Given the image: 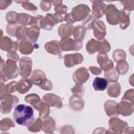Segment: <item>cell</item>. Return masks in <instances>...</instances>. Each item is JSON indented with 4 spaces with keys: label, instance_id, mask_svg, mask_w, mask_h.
<instances>
[{
    "label": "cell",
    "instance_id": "40",
    "mask_svg": "<svg viewBox=\"0 0 134 134\" xmlns=\"http://www.w3.org/2000/svg\"><path fill=\"white\" fill-rule=\"evenodd\" d=\"M110 50L109 43L104 38L99 40V47L98 52L99 53H107Z\"/></svg>",
    "mask_w": 134,
    "mask_h": 134
},
{
    "label": "cell",
    "instance_id": "15",
    "mask_svg": "<svg viewBox=\"0 0 134 134\" xmlns=\"http://www.w3.org/2000/svg\"><path fill=\"white\" fill-rule=\"evenodd\" d=\"M90 2L92 3V16L96 19L102 17L104 14V10L106 7L105 3L100 1H91Z\"/></svg>",
    "mask_w": 134,
    "mask_h": 134
},
{
    "label": "cell",
    "instance_id": "10",
    "mask_svg": "<svg viewBox=\"0 0 134 134\" xmlns=\"http://www.w3.org/2000/svg\"><path fill=\"white\" fill-rule=\"evenodd\" d=\"M91 29H93L94 36L98 40L104 38L106 35L105 25L101 20L95 18L92 23Z\"/></svg>",
    "mask_w": 134,
    "mask_h": 134
},
{
    "label": "cell",
    "instance_id": "47",
    "mask_svg": "<svg viewBox=\"0 0 134 134\" xmlns=\"http://www.w3.org/2000/svg\"><path fill=\"white\" fill-rule=\"evenodd\" d=\"M120 3L124 6V10L130 13L133 10L134 1H120Z\"/></svg>",
    "mask_w": 134,
    "mask_h": 134
},
{
    "label": "cell",
    "instance_id": "3",
    "mask_svg": "<svg viewBox=\"0 0 134 134\" xmlns=\"http://www.w3.org/2000/svg\"><path fill=\"white\" fill-rule=\"evenodd\" d=\"M30 80L32 84L43 90L51 91L53 88L52 83L47 78L45 73L39 69L34 70L32 72Z\"/></svg>",
    "mask_w": 134,
    "mask_h": 134
},
{
    "label": "cell",
    "instance_id": "27",
    "mask_svg": "<svg viewBox=\"0 0 134 134\" xmlns=\"http://www.w3.org/2000/svg\"><path fill=\"white\" fill-rule=\"evenodd\" d=\"M17 82L16 81H12L5 85L2 82H1V95L7 93L11 94L17 91Z\"/></svg>",
    "mask_w": 134,
    "mask_h": 134
},
{
    "label": "cell",
    "instance_id": "41",
    "mask_svg": "<svg viewBox=\"0 0 134 134\" xmlns=\"http://www.w3.org/2000/svg\"><path fill=\"white\" fill-rule=\"evenodd\" d=\"M26 28V27H24L20 25H17L15 31L14 37H16L18 40L20 41L24 40H26L25 35Z\"/></svg>",
    "mask_w": 134,
    "mask_h": 134
},
{
    "label": "cell",
    "instance_id": "36",
    "mask_svg": "<svg viewBox=\"0 0 134 134\" xmlns=\"http://www.w3.org/2000/svg\"><path fill=\"white\" fill-rule=\"evenodd\" d=\"M32 16L25 13H18V23L22 26L26 27L27 25H31Z\"/></svg>",
    "mask_w": 134,
    "mask_h": 134
},
{
    "label": "cell",
    "instance_id": "22",
    "mask_svg": "<svg viewBox=\"0 0 134 134\" xmlns=\"http://www.w3.org/2000/svg\"><path fill=\"white\" fill-rule=\"evenodd\" d=\"M69 105L75 110H81L84 107V101L82 96L74 95L70 97Z\"/></svg>",
    "mask_w": 134,
    "mask_h": 134
},
{
    "label": "cell",
    "instance_id": "14",
    "mask_svg": "<svg viewBox=\"0 0 134 134\" xmlns=\"http://www.w3.org/2000/svg\"><path fill=\"white\" fill-rule=\"evenodd\" d=\"M0 47L3 51L16 52L19 48V44L18 42L12 41L10 38L5 36L1 39Z\"/></svg>",
    "mask_w": 134,
    "mask_h": 134
},
{
    "label": "cell",
    "instance_id": "25",
    "mask_svg": "<svg viewBox=\"0 0 134 134\" xmlns=\"http://www.w3.org/2000/svg\"><path fill=\"white\" fill-rule=\"evenodd\" d=\"M43 119L42 130L47 133H52L56 128L55 120L52 117L49 116Z\"/></svg>",
    "mask_w": 134,
    "mask_h": 134
},
{
    "label": "cell",
    "instance_id": "21",
    "mask_svg": "<svg viewBox=\"0 0 134 134\" xmlns=\"http://www.w3.org/2000/svg\"><path fill=\"white\" fill-rule=\"evenodd\" d=\"M44 49L47 52L53 55H59L62 51L59 42L55 40L47 42L44 45Z\"/></svg>",
    "mask_w": 134,
    "mask_h": 134
},
{
    "label": "cell",
    "instance_id": "31",
    "mask_svg": "<svg viewBox=\"0 0 134 134\" xmlns=\"http://www.w3.org/2000/svg\"><path fill=\"white\" fill-rule=\"evenodd\" d=\"M25 100L27 103L31 105L35 109L41 102L39 96L35 93H32L27 95L25 97Z\"/></svg>",
    "mask_w": 134,
    "mask_h": 134
},
{
    "label": "cell",
    "instance_id": "39",
    "mask_svg": "<svg viewBox=\"0 0 134 134\" xmlns=\"http://www.w3.org/2000/svg\"><path fill=\"white\" fill-rule=\"evenodd\" d=\"M42 126L43 121L41 119V118H38L31 125L27 127V129L31 132H37L42 130Z\"/></svg>",
    "mask_w": 134,
    "mask_h": 134
},
{
    "label": "cell",
    "instance_id": "24",
    "mask_svg": "<svg viewBox=\"0 0 134 134\" xmlns=\"http://www.w3.org/2000/svg\"><path fill=\"white\" fill-rule=\"evenodd\" d=\"M35 44L27 40H24L20 41L19 44V52L25 55H28L31 54L34 49H35Z\"/></svg>",
    "mask_w": 134,
    "mask_h": 134
},
{
    "label": "cell",
    "instance_id": "4",
    "mask_svg": "<svg viewBox=\"0 0 134 134\" xmlns=\"http://www.w3.org/2000/svg\"><path fill=\"white\" fill-rule=\"evenodd\" d=\"M19 102L17 97L10 94L5 93L1 95V111L3 114H7Z\"/></svg>",
    "mask_w": 134,
    "mask_h": 134
},
{
    "label": "cell",
    "instance_id": "53",
    "mask_svg": "<svg viewBox=\"0 0 134 134\" xmlns=\"http://www.w3.org/2000/svg\"><path fill=\"white\" fill-rule=\"evenodd\" d=\"M89 70L91 72V73L94 75H98L102 73V70L100 68L96 66H90Z\"/></svg>",
    "mask_w": 134,
    "mask_h": 134
},
{
    "label": "cell",
    "instance_id": "32",
    "mask_svg": "<svg viewBox=\"0 0 134 134\" xmlns=\"http://www.w3.org/2000/svg\"><path fill=\"white\" fill-rule=\"evenodd\" d=\"M36 109L39 111L40 118L44 119L49 116L50 113V106L47 103L41 102Z\"/></svg>",
    "mask_w": 134,
    "mask_h": 134
},
{
    "label": "cell",
    "instance_id": "7",
    "mask_svg": "<svg viewBox=\"0 0 134 134\" xmlns=\"http://www.w3.org/2000/svg\"><path fill=\"white\" fill-rule=\"evenodd\" d=\"M108 126L109 130L111 131L112 133H121L126 132L128 128V124L117 118V117H111L108 121Z\"/></svg>",
    "mask_w": 134,
    "mask_h": 134
},
{
    "label": "cell",
    "instance_id": "12",
    "mask_svg": "<svg viewBox=\"0 0 134 134\" xmlns=\"http://www.w3.org/2000/svg\"><path fill=\"white\" fill-rule=\"evenodd\" d=\"M42 102L48 104L50 107L61 108L63 106L62 98L52 93H48L44 95L42 97Z\"/></svg>",
    "mask_w": 134,
    "mask_h": 134
},
{
    "label": "cell",
    "instance_id": "42",
    "mask_svg": "<svg viewBox=\"0 0 134 134\" xmlns=\"http://www.w3.org/2000/svg\"><path fill=\"white\" fill-rule=\"evenodd\" d=\"M126 53L121 49H116L113 53V58L115 62L125 60L126 58Z\"/></svg>",
    "mask_w": 134,
    "mask_h": 134
},
{
    "label": "cell",
    "instance_id": "13",
    "mask_svg": "<svg viewBox=\"0 0 134 134\" xmlns=\"http://www.w3.org/2000/svg\"><path fill=\"white\" fill-rule=\"evenodd\" d=\"M83 61V55L79 53L66 54L64 56V63L67 68H71L81 64Z\"/></svg>",
    "mask_w": 134,
    "mask_h": 134
},
{
    "label": "cell",
    "instance_id": "52",
    "mask_svg": "<svg viewBox=\"0 0 134 134\" xmlns=\"http://www.w3.org/2000/svg\"><path fill=\"white\" fill-rule=\"evenodd\" d=\"M13 2L12 1H0V9H5Z\"/></svg>",
    "mask_w": 134,
    "mask_h": 134
},
{
    "label": "cell",
    "instance_id": "33",
    "mask_svg": "<svg viewBox=\"0 0 134 134\" xmlns=\"http://www.w3.org/2000/svg\"><path fill=\"white\" fill-rule=\"evenodd\" d=\"M54 10L55 12V14L59 17L60 22L64 21V18L67 15L68 7L63 4V3H61L55 6Z\"/></svg>",
    "mask_w": 134,
    "mask_h": 134
},
{
    "label": "cell",
    "instance_id": "28",
    "mask_svg": "<svg viewBox=\"0 0 134 134\" xmlns=\"http://www.w3.org/2000/svg\"><path fill=\"white\" fill-rule=\"evenodd\" d=\"M121 92V86L118 82H115L109 84L107 88V94L110 97H117Z\"/></svg>",
    "mask_w": 134,
    "mask_h": 134
},
{
    "label": "cell",
    "instance_id": "5",
    "mask_svg": "<svg viewBox=\"0 0 134 134\" xmlns=\"http://www.w3.org/2000/svg\"><path fill=\"white\" fill-rule=\"evenodd\" d=\"M104 14L106 15L107 23L109 24L115 26L119 24L120 10H118L114 4H110L106 6L104 10Z\"/></svg>",
    "mask_w": 134,
    "mask_h": 134
},
{
    "label": "cell",
    "instance_id": "34",
    "mask_svg": "<svg viewBox=\"0 0 134 134\" xmlns=\"http://www.w3.org/2000/svg\"><path fill=\"white\" fill-rule=\"evenodd\" d=\"M99 47V40H96L92 38L90 39L86 45V50L88 53L93 54L98 52Z\"/></svg>",
    "mask_w": 134,
    "mask_h": 134
},
{
    "label": "cell",
    "instance_id": "46",
    "mask_svg": "<svg viewBox=\"0 0 134 134\" xmlns=\"http://www.w3.org/2000/svg\"><path fill=\"white\" fill-rule=\"evenodd\" d=\"M71 92L73 94V95H79L82 96L85 92L84 87L83 86L82 84H75V85L71 89Z\"/></svg>",
    "mask_w": 134,
    "mask_h": 134
},
{
    "label": "cell",
    "instance_id": "50",
    "mask_svg": "<svg viewBox=\"0 0 134 134\" xmlns=\"http://www.w3.org/2000/svg\"><path fill=\"white\" fill-rule=\"evenodd\" d=\"M18 25L17 24H8L6 26V31L7 34L10 36L14 37V34Z\"/></svg>",
    "mask_w": 134,
    "mask_h": 134
},
{
    "label": "cell",
    "instance_id": "23",
    "mask_svg": "<svg viewBox=\"0 0 134 134\" xmlns=\"http://www.w3.org/2000/svg\"><path fill=\"white\" fill-rule=\"evenodd\" d=\"M32 85V83L30 79L24 78L17 82V91L22 94L26 93L31 88Z\"/></svg>",
    "mask_w": 134,
    "mask_h": 134
},
{
    "label": "cell",
    "instance_id": "20",
    "mask_svg": "<svg viewBox=\"0 0 134 134\" xmlns=\"http://www.w3.org/2000/svg\"><path fill=\"white\" fill-rule=\"evenodd\" d=\"M74 28V27L72 24H61L58 28V35L62 39L68 38L73 34Z\"/></svg>",
    "mask_w": 134,
    "mask_h": 134
},
{
    "label": "cell",
    "instance_id": "9",
    "mask_svg": "<svg viewBox=\"0 0 134 134\" xmlns=\"http://www.w3.org/2000/svg\"><path fill=\"white\" fill-rule=\"evenodd\" d=\"M60 46L62 51H78L83 46L82 42H77L71 38L62 39L60 41Z\"/></svg>",
    "mask_w": 134,
    "mask_h": 134
},
{
    "label": "cell",
    "instance_id": "8",
    "mask_svg": "<svg viewBox=\"0 0 134 134\" xmlns=\"http://www.w3.org/2000/svg\"><path fill=\"white\" fill-rule=\"evenodd\" d=\"M19 74L23 78H27L30 74L32 61L31 58L27 57L21 58L19 62Z\"/></svg>",
    "mask_w": 134,
    "mask_h": 134
},
{
    "label": "cell",
    "instance_id": "1",
    "mask_svg": "<svg viewBox=\"0 0 134 134\" xmlns=\"http://www.w3.org/2000/svg\"><path fill=\"white\" fill-rule=\"evenodd\" d=\"M13 118L17 124L28 127L34 122V110L32 107L28 105L19 104L16 106L14 109Z\"/></svg>",
    "mask_w": 134,
    "mask_h": 134
},
{
    "label": "cell",
    "instance_id": "29",
    "mask_svg": "<svg viewBox=\"0 0 134 134\" xmlns=\"http://www.w3.org/2000/svg\"><path fill=\"white\" fill-rule=\"evenodd\" d=\"M107 85L108 81L106 79L103 77H95L93 83V86L96 91H104L107 88Z\"/></svg>",
    "mask_w": 134,
    "mask_h": 134
},
{
    "label": "cell",
    "instance_id": "2",
    "mask_svg": "<svg viewBox=\"0 0 134 134\" xmlns=\"http://www.w3.org/2000/svg\"><path fill=\"white\" fill-rule=\"evenodd\" d=\"M19 74L18 69L15 61L8 59L5 63L1 58L0 79L1 82H5L9 80L17 77Z\"/></svg>",
    "mask_w": 134,
    "mask_h": 134
},
{
    "label": "cell",
    "instance_id": "51",
    "mask_svg": "<svg viewBox=\"0 0 134 134\" xmlns=\"http://www.w3.org/2000/svg\"><path fill=\"white\" fill-rule=\"evenodd\" d=\"M7 58L8 59L14 61L16 62L19 60V55L16 53V51L7 52Z\"/></svg>",
    "mask_w": 134,
    "mask_h": 134
},
{
    "label": "cell",
    "instance_id": "11",
    "mask_svg": "<svg viewBox=\"0 0 134 134\" xmlns=\"http://www.w3.org/2000/svg\"><path fill=\"white\" fill-rule=\"evenodd\" d=\"M90 77L88 69L85 67H81L77 69L73 74V80L76 84H83L85 83Z\"/></svg>",
    "mask_w": 134,
    "mask_h": 134
},
{
    "label": "cell",
    "instance_id": "45",
    "mask_svg": "<svg viewBox=\"0 0 134 134\" xmlns=\"http://www.w3.org/2000/svg\"><path fill=\"white\" fill-rule=\"evenodd\" d=\"M95 18L92 15H88L83 20H82V26L86 30L91 29L92 24Z\"/></svg>",
    "mask_w": 134,
    "mask_h": 134
},
{
    "label": "cell",
    "instance_id": "44",
    "mask_svg": "<svg viewBox=\"0 0 134 134\" xmlns=\"http://www.w3.org/2000/svg\"><path fill=\"white\" fill-rule=\"evenodd\" d=\"M17 3H19L21 4L22 7L26 10L35 11L37 10V7L32 3L29 2V1H15Z\"/></svg>",
    "mask_w": 134,
    "mask_h": 134
},
{
    "label": "cell",
    "instance_id": "35",
    "mask_svg": "<svg viewBox=\"0 0 134 134\" xmlns=\"http://www.w3.org/2000/svg\"><path fill=\"white\" fill-rule=\"evenodd\" d=\"M104 76L107 81L109 82H115L119 78V73L116 68H113L111 69L104 72Z\"/></svg>",
    "mask_w": 134,
    "mask_h": 134
},
{
    "label": "cell",
    "instance_id": "37",
    "mask_svg": "<svg viewBox=\"0 0 134 134\" xmlns=\"http://www.w3.org/2000/svg\"><path fill=\"white\" fill-rule=\"evenodd\" d=\"M116 69L119 74L124 75L127 73L129 70V64L125 60L119 61L117 63Z\"/></svg>",
    "mask_w": 134,
    "mask_h": 134
},
{
    "label": "cell",
    "instance_id": "18",
    "mask_svg": "<svg viewBox=\"0 0 134 134\" xmlns=\"http://www.w3.org/2000/svg\"><path fill=\"white\" fill-rule=\"evenodd\" d=\"M97 61L101 69L105 71L114 67V63L110 60L106 53H99L97 57Z\"/></svg>",
    "mask_w": 134,
    "mask_h": 134
},
{
    "label": "cell",
    "instance_id": "54",
    "mask_svg": "<svg viewBox=\"0 0 134 134\" xmlns=\"http://www.w3.org/2000/svg\"><path fill=\"white\" fill-rule=\"evenodd\" d=\"M51 2L52 3V4L55 6H57V5H58L63 3L62 1H51Z\"/></svg>",
    "mask_w": 134,
    "mask_h": 134
},
{
    "label": "cell",
    "instance_id": "49",
    "mask_svg": "<svg viewBox=\"0 0 134 134\" xmlns=\"http://www.w3.org/2000/svg\"><path fill=\"white\" fill-rule=\"evenodd\" d=\"M51 2L49 1H42L40 3V7L41 10L44 12L49 11L51 9Z\"/></svg>",
    "mask_w": 134,
    "mask_h": 134
},
{
    "label": "cell",
    "instance_id": "48",
    "mask_svg": "<svg viewBox=\"0 0 134 134\" xmlns=\"http://www.w3.org/2000/svg\"><path fill=\"white\" fill-rule=\"evenodd\" d=\"M122 99L126 100L133 103L134 100V90L133 88L127 90L124 94Z\"/></svg>",
    "mask_w": 134,
    "mask_h": 134
},
{
    "label": "cell",
    "instance_id": "26",
    "mask_svg": "<svg viewBox=\"0 0 134 134\" xmlns=\"http://www.w3.org/2000/svg\"><path fill=\"white\" fill-rule=\"evenodd\" d=\"M86 33V29L82 26L79 25L74 27L73 35L74 40L77 42H82Z\"/></svg>",
    "mask_w": 134,
    "mask_h": 134
},
{
    "label": "cell",
    "instance_id": "16",
    "mask_svg": "<svg viewBox=\"0 0 134 134\" xmlns=\"http://www.w3.org/2000/svg\"><path fill=\"white\" fill-rule=\"evenodd\" d=\"M119 113L124 116H128L132 114L133 112V103L128 100L122 99L117 104Z\"/></svg>",
    "mask_w": 134,
    "mask_h": 134
},
{
    "label": "cell",
    "instance_id": "6",
    "mask_svg": "<svg viewBox=\"0 0 134 134\" xmlns=\"http://www.w3.org/2000/svg\"><path fill=\"white\" fill-rule=\"evenodd\" d=\"M90 7L86 4H81L74 7L70 13L74 22L83 20L88 16Z\"/></svg>",
    "mask_w": 134,
    "mask_h": 134
},
{
    "label": "cell",
    "instance_id": "19",
    "mask_svg": "<svg viewBox=\"0 0 134 134\" xmlns=\"http://www.w3.org/2000/svg\"><path fill=\"white\" fill-rule=\"evenodd\" d=\"M40 34V28L36 26L26 28L25 31L26 39L35 43L38 40Z\"/></svg>",
    "mask_w": 134,
    "mask_h": 134
},
{
    "label": "cell",
    "instance_id": "38",
    "mask_svg": "<svg viewBox=\"0 0 134 134\" xmlns=\"http://www.w3.org/2000/svg\"><path fill=\"white\" fill-rule=\"evenodd\" d=\"M14 122L9 118H5L0 121V129L1 131H7L11 127H14Z\"/></svg>",
    "mask_w": 134,
    "mask_h": 134
},
{
    "label": "cell",
    "instance_id": "43",
    "mask_svg": "<svg viewBox=\"0 0 134 134\" xmlns=\"http://www.w3.org/2000/svg\"><path fill=\"white\" fill-rule=\"evenodd\" d=\"M18 13L14 11H10L6 15V19L9 24H16L18 23Z\"/></svg>",
    "mask_w": 134,
    "mask_h": 134
},
{
    "label": "cell",
    "instance_id": "30",
    "mask_svg": "<svg viewBox=\"0 0 134 134\" xmlns=\"http://www.w3.org/2000/svg\"><path fill=\"white\" fill-rule=\"evenodd\" d=\"M120 10V17L119 19V26L120 28L124 30L126 29L129 25L130 20L129 18L130 13H128L124 9Z\"/></svg>",
    "mask_w": 134,
    "mask_h": 134
},
{
    "label": "cell",
    "instance_id": "17",
    "mask_svg": "<svg viewBox=\"0 0 134 134\" xmlns=\"http://www.w3.org/2000/svg\"><path fill=\"white\" fill-rule=\"evenodd\" d=\"M104 110L109 117H118L119 111L117 103L113 100H107L104 104Z\"/></svg>",
    "mask_w": 134,
    "mask_h": 134
}]
</instances>
